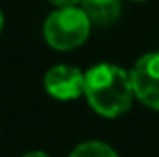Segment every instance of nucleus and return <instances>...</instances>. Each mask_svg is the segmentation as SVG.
I'll return each instance as SVG.
<instances>
[{"mask_svg": "<svg viewBox=\"0 0 159 157\" xmlns=\"http://www.w3.org/2000/svg\"><path fill=\"white\" fill-rule=\"evenodd\" d=\"M83 96L102 117L117 118L124 115L133 102L129 72L111 63H98L85 72Z\"/></svg>", "mask_w": 159, "mask_h": 157, "instance_id": "1", "label": "nucleus"}, {"mask_svg": "<svg viewBox=\"0 0 159 157\" xmlns=\"http://www.w3.org/2000/svg\"><path fill=\"white\" fill-rule=\"evenodd\" d=\"M91 32V20L80 6L56 7L43 26L46 43L59 52H69L81 46Z\"/></svg>", "mask_w": 159, "mask_h": 157, "instance_id": "2", "label": "nucleus"}, {"mask_svg": "<svg viewBox=\"0 0 159 157\" xmlns=\"http://www.w3.org/2000/svg\"><path fill=\"white\" fill-rule=\"evenodd\" d=\"M129 78L135 98L146 107L159 111V52L141 56L135 61Z\"/></svg>", "mask_w": 159, "mask_h": 157, "instance_id": "3", "label": "nucleus"}, {"mask_svg": "<svg viewBox=\"0 0 159 157\" xmlns=\"http://www.w3.org/2000/svg\"><path fill=\"white\" fill-rule=\"evenodd\" d=\"M44 89L56 100H76L83 94L85 74L72 65H56L44 76Z\"/></svg>", "mask_w": 159, "mask_h": 157, "instance_id": "4", "label": "nucleus"}, {"mask_svg": "<svg viewBox=\"0 0 159 157\" xmlns=\"http://www.w3.org/2000/svg\"><path fill=\"white\" fill-rule=\"evenodd\" d=\"M80 7L89 17L91 24L107 26L119 19L122 4L120 0H81Z\"/></svg>", "mask_w": 159, "mask_h": 157, "instance_id": "5", "label": "nucleus"}, {"mask_svg": "<svg viewBox=\"0 0 159 157\" xmlns=\"http://www.w3.org/2000/svg\"><path fill=\"white\" fill-rule=\"evenodd\" d=\"M69 157H119L117 152L106 144V142H100V141H87V142H81L78 144Z\"/></svg>", "mask_w": 159, "mask_h": 157, "instance_id": "6", "label": "nucleus"}, {"mask_svg": "<svg viewBox=\"0 0 159 157\" xmlns=\"http://www.w3.org/2000/svg\"><path fill=\"white\" fill-rule=\"evenodd\" d=\"M54 7H74V6H80L81 0H48Z\"/></svg>", "mask_w": 159, "mask_h": 157, "instance_id": "7", "label": "nucleus"}, {"mask_svg": "<svg viewBox=\"0 0 159 157\" xmlns=\"http://www.w3.org/2000/svg\"><path fill=\"white\" fill-rule=\"evenodd\" d=\"M22 157H48V155L43 154V152H28V154H24Z\"/></svg>", "mask_w": 159, "mask_h": 157, "instance_id": "8", "label": "nucleus"}, {"mask_svg": "<svg viewBox=\"0 0 159 157\" xmlns=\"http://www.w3.org/2000/svg\"><path fill=\"white\" fill-rule=\"evenodd\" d=\"M2 30H4V17H2V11H0V34H2Z\"/></svg>", "mask_w": 159, "mask_h": 157, "instance_id": "9", "label": "nucleus"}, {"mask_svg": "<svg viewBox=\"0 0 159 157\" xmlns=\"http://www.w3.org/2000/svg\"><path fill=\"white\" fill-rule=\"evenodd\" d=\"M135 2H143V0H135Z\"/></svg>", "mask_w": 159, "mask_h": 157, "instance_id": "10", "label": "nucleus"}]
</instances>
